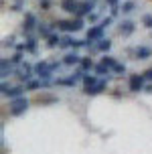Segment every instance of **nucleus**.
Segmentation results:
<instances>
[{"label": "nucleus", "instance_id": "nucleus-1", "mask_svg": "<svg viewBox=\"0 0 152 154\" xmlns=\"http://www.w3.org/2000/svg\"><path fill=\"white\" fill-rule=\"evenodd\" d=\"M57 67H59L57 63H51V65H49V63L41 61V63H37V65H35V73H37L39 77H43V79H49V77H51V73H53Z\"/></svg>", "mask_w": 152, "mask_h": 154}, {"label": "nucleus", "instance_id": "nucleus-2", "mask_svg": "<svg viewBox=\"0 0 152 154\" xmlns=\"http://www.w3.org/2000/svg\"><path fill=\"white\" fill-rule=\"evenodd\" d=\"M26 108H29V100L23 97V95L20 97H14V100L10 101V114L12 116H20Z\"/></svg>", "mask_w": 152, "mask_h": 154}, {"label": "nucleus", "instance_id": "nucleus-3", "mask_svg": "<svg viewBox=\"0 0 152 154\" xmlns=\"http://www.w3.org/2000/svg\"><path fill=\"white\" fill-rule=\"evenodd\" d=\"M144 75H132L130 77V91H140L144 87Z\"/></svg>", "mask_w": 152, "mask_h": 154}, {"label": "nucleus", "instance_id": "nucleus-4", "mask_svg": "<svg viewBox=\"0 0 152 154\" xmlns=\"http://www.w3.org/2000/svg\"><path fill=\"white\" fill-rule=\"evenodd\" d=\"M104 31H106V26L99 23L98 26H93V29H89L87 31V41H95V38H99L101 35H104Z\"/></svg>", "mask_w": 152, "mask_h": 154}, {"label": "nucleus", "instance_id": "nucleus-5", "mask_svg": "<svg viewBox=\"0 0 152 154\" xmlns=\"http://www.w3.org/2000/svg\"><path fill=\"white\" fill-rule=\"evenodd\" d=\"M106 87H107V81H98L95 85L87 87V89H85V93H87V95H98V93H101Z\"/></svg>", "mask_w": 152, "mask_h": 154}, {"label": "nucleus", "instance_id": "nucleus-6", "mask_svg": "<svg viewBox=\"0 0 152 154\" xmlns=\"http://www.w3.org/2000/svg\"><path fill=\"white\" fill-rule=\"evenodd\" d=\"M61 8L65 12H77L79 10V2L77 0H61Z\"/></svg>", "mask_w": 152, "mask_h": 154}, {"label": "nucleus", "instance_id": "nucleus-7", "mask_svg": "<svg viewBox=\"0 0 152 154\" xmlns=\"http://www.w3.org/2000/svg\"><path fill=\"white\" fill-rule=\"evenodd\" d=\"M132 32H134V23H130V20H124V23L120 24V35L128 37V35H132Z\"/></svg>", "mask_w": 152, "mask_h": 154}, {"label": "nucleus", "instance_id": "nucleus-8", "mask_svg": "<svg viewBox=\"0 0 152 154\" xmlns=\"http://www.w3.org/2000/svg\"><path fill=\"white\" fill-rule=\"evenodd\" d=\"M89 10H93V0H89V2H83V4H79V10H77L75 14H77V16H83V14H89Z\"/></svg>", "mask_w": 152, "mask_h": 154}, {"label": "nucleus", "instance_id": "nucleus-9", "mask_svg": "<svg viewBox=\"0 0 152 154\" xmlns=\"http://www.w3.org/2000/svg\"><path fill=\"white\" fill-rule=\"evenodd\" d=\"M57 95H37L35 103H57Z\"/></svg>", "mask_w": 152, "mask_h": 154}, {"label": "nucleus", "instance_id": "nucleus-10", "mask_svg": "<svg viewBox=\"0 0 152 154\" xmlns=\"http://www.w3.org/2000/svg\"><path fill=\"white\" fill-rule=\"evenodd\" d=\"M63 63H65V65H77V63H81V59H79L75 53H67L65 59H63Z\"/></svg>", "mask_w": 152, "mask_h": 154}, {"label": "nucleus", "instance_id": "nucleus-11", "mask_svg": "<svg viewBox=\"0 0 152 154\" xmlns=\"http://www.w3.org/2000/svg\"><path fill=\"white\" fill-rule=\"evenodd\" d=\"M35 24H37V18L33 14H26V23H24V32H30L35 29Z\"/></svg>", "mask_w": 152, "mask_h": 154}, {"label": "nucleus", "instance_id": "nucleus-12", "mask_svg": "<svg viewBox=\"0 0 152 154\" xmlns=\"http://www.w3.org/2000/svg\"><path fill=\"white\" fill-rule=\"evenodd\" d=\"M6 95L10 97V100H14V97H20V95H23V87H20V85H16V87H10V89L6 91Z\"/></svg>", "mask_w": 152, "mask_h": 154}, {"label": "nucleus", "instance_id": "nucleus-13", "mask_svg": "<svg viewBox=\"0 0 152 154\" xmlns=\"http://www.w3.org/2000/svg\"><path fill=\"white\" fill-rule=\"evenodd\" d=\"M150 55H152V51L146 49V47H138L136 49V57L138 59H146V57H150Z\"/></svg>", "mask_w": 152, "mask_h": 154}, {"label": "nucleus", "instance_id": "nucleus-14", "mask_svg": "<svg viewBox=\"0 0 152 154\" xmlns=\"http://www.w3.org/2000/svg\"><path fill=\"white\" fill-rule=\"evenodd\" d=\"M83 29V20H81V16H77L75 20H71V31H81Z\"/></svg>", "mask_w": 152, "mask_h": 154}, {"label": "nucleus", "instance_id": "nucleus-15", "mask_svg": "<svg viewBox=\"0 0 152 154\" xmlns=\"http://www.w3.org/2000/svg\"><path fill=\"white\" fill-rule=\"evenodd\" d=\"M39 35L41 37H51V26L49 24H39Z\"/></svg>", "mask_w": 152, "mask_h": 154}, {"label": "nucleus", "instance_id": "nucleus-16", "mask_svg": "<svg viewBox=\"0 0 152 154\" xmlns=\"http://www.w3.org/2000/svg\"><path fill=\"white\" fill-rule=\"evenodd\" d=\"M95 83H98V79H95L93 75H83V85H85V89H87V87H91V85H95Z\"/></svg>", "mask_w": 152, "mask_h": 154}, {"label": "nucleus", "instance_id": "nucleus-17", "mask_svg": "<svg viewBox=\"0 0 152 154\" xmlns=\"http://www.w3.org/2000/svg\"><path fill=\"white\" fill-rule=\"evenodd\" d=\"M55 26L61 29V31H71V20H57Z\"/></svg>", "mask_w": 152, "mask_h": 154}, {"label": "nucleus", "instance_id": "nucleus-18", "mask_svg": "<svg viewBox=\"0 0 152 154\" xmlns=\"http://www.w3.org/2000/svg\"><path fill=\"white\" fill-rule=\"evenodd\" d=\"M24 51H30V53H35V51H37V45H35V38H29V41L24 43Z\"/></svg>", "mask_w": 152, "mask_h": 154}, {"label": "nucleus", "instance_id": "nucleus-19", "mask_svg": "<svg viewBox=\"0 0 152 154\" xmlns=\"http://www.w3.org/2000/svg\"><path fill=\"white\" fill-rule=\"evenodd\" d=\"M75 77H69V79H57V85H75Z\"/></svg>", "mask_w": 152, "mask_h": 154}, {"label": "nucleus", "instance_id": "nucleus-20", "mask_svg": "<svg viewBox=\"0 0 152 154\" xmlns=\"http://www.w3.org/2000/svg\"><path fill=\"white\" fill-rule=\"evenodd\" d=\"M134 6H136V4H134L132 0H130V2H124V4H122V12H132Z\"/></svg>", "mask_w": 152, "mask_h": 154}, {"label": "nucleus", "instance_id": "nucleus-21", "mask_svg": "<svg viewBox=\"0 0 152 154\" xmlns=\"http://www.w3.org/2000/svg\"><path fill=\"white\" fill-rule=\"evenodd\" d=\"M47 41H49V43H47L49 47H55L57 43H61V38L57 37V35H51V37H47Z\"/></svg>", "mask_w": 152, "mask_h": 154}, {"label": "nucleus", "instance_id": "nucleus-22", "mask_svg": "<svg viewBox=\"0 0 152 154\" xmlns=\"http://www.w3.org/2000/svg\"><path fill=\"white\" fill-rule=\"evenodd\" d=\"M142 24H144L146 29H152V14H144V18H142Z\"/></svg>", "mask_w": 152, "mask_h": 154}, {"label": "nucleus", "instance_id": "nucleus-23", "mask_svg": "<svg viewBox=\"0 0 152 154\" xmlns=\"http://www.w3.org/2000/svg\"><path fill=\"white\" fill-rule=\"evenodd\" d=\"M110 47H112V43L106 38V41H101V43L98 45V49H99V51H110Z\"/></svg>", "mask_w": 152, "mask_h": 154}, {"label": "nucleus", "instance_id": "nucleus-24", "mask_svg": "<svg viewBox=\"0 0 152 154\" xmlns=\"http://www.w3.org/2000/svg\"><path fill=\"white\" fill-rule=\"evenodd\" d=\"M73 43H75L73 38L65 37V38H61V43H59V45H61V47H73Z\"/></svg>", "mask_w": 152, "mask_h": 154}, {"label": "nucleus", "instance_id": "nucleus-25", "mask_svg": "<svg viewBox=\"0 0 152 154\" xmlns=\"http://www.w3.org/2000/svg\"><path fill=\"white\" fill-rule=\"evenodd\" d=\"M101 63H104V65H107V67L112 69V67L116 65V59H114V57H104V61H101Z\"/></svg>", "mask_w": 152, "mask_h": 154}, {"label": "nucleus", "instance_id": "nucleus-26", "mask_svg": "<svg viewBox=\"0 0 152 154\" xmlns=\"http://www.w3.org/2000/svg\"><path fill=\"white\" fill-rule=\"evenodd\" d=\"M95 71H98L99 75H104V73H106V75H107V71H110V67H107V65H104V63H101V65H98V67H95Z\"/></svg>", "mask_w": 152, "mask_h": 154}, {"label": "nucleus", "instance_id": "nucleus-27", "mask_svg": "<svg viewBox=\"0 0 152 154\" xmlns=\"http://www.w3.org/2000/svg\"><path fill=\"white\" fill-rule=\"evenodd\" d=\"M112 69H114L116 73H124V71H126V67H124L122 63H116V65H114V67H112Z\"/></svg>", "mask_w": 152, "mask_h": 154}, {"label": "nucleus", "instance_id": "nucleus-28", "mask_svg": "<svg viewBox=\"0 0 152 154\" xmlns=\"http://www.w3.org/2000/svg\"><path fill=\"white\" fill-rule=\"evenodd\" d=\"M81 67H83V69H91V67H93L91 59H83V61H81Z\"/></svg>", "mask_w": 152, "mask_h": 154}, {"label": "nucleus", "instance_id": "nucleus-29", "mask_svg": "<svg viewBox=\"0 0 152 154\" xmlns=\"http://www.w3.org/2000/svg\"><path fill=\"white\" fill-rule=\"evenodd\" d=\"M20 53H23V51H18V53L12 57V63H20V59H23V57H20Z\"/></svg>", "mask_w": 152, "mask_h": 154}, {"label": "nucleus", "instance_id": "nucleus-30", "mask_svg": "<svg viewBox=\"0 0 152 154\" xmlns=\"http://www.w3.org/2000/svg\"><path fill=\"white\" fill-rule=\"evenodd\" d=\"M20 6H23V0H16L14 4H12V10H18Z\"/></svg>", "mask_w": 152, "mask_h": 154}, {"label": "nucleus", "instance_id": "nucleus-31", "mask_svg": "<svg viewBox=\"0 0 152 154\" xmlns=\"http://www.w3.org/2000/svg\"><path fill=\"white\" fill-rule=\"evenodd\" d=\"M144 77H146V79H150V81H152V67H150V69H148V71H144Z\"/></svg>", "mask_w": 152, "mask_h": 154}, {"label": "nucleus", "instance_id": "nucleus-32", "mask_svg": "<svg viewBox=\"0 0 152 154\" xmlns=\"http://www.w3.org/2000/svg\"><path fill=\"white\" fill-rule=\"evenodd\" d=\"M89 20H91V23H93V20H98V14H95V12H91V14H89Z\"/></svg>", "mask_w": 152, "mask_h": 154}, {"label": "nucleus", "instance_id": "nucleus-33", "mask_svg": "<svg viewBox=\"0 0 152 154\" xmlns=\"http://www.w3.org/2000/svg\"><path fill=\"white\" fill-rule=\"evenodd\" d=\"M43 2H49V0H43Z\"/></svg>", "mask_w": 152, "mask_h": 154}]
</instances>
